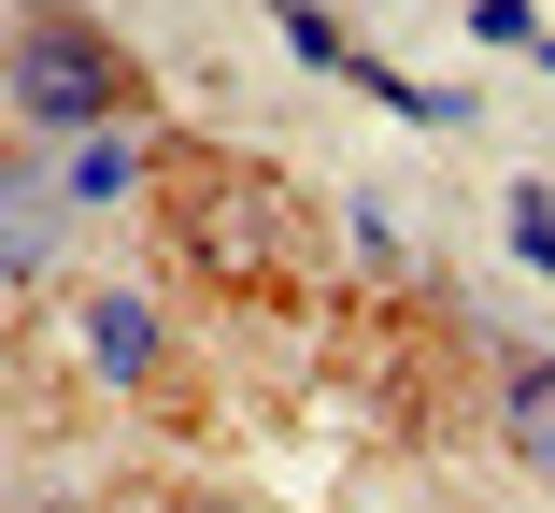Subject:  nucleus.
Listing matches in <instances>:
<instances>
[{"label": "nucleus", "mask_w": 555, "mask_h": 513, "mask_svg": "<svg viewBox=\"0 0 555 513\" xmlns=\"http://www.w3.org/2000/svg\"><path fill=\"white\" fill-rule=\"evenodd\" d=\"M199 513H229V499H199Z\"/></svg>", "instance_id": "6"}, {"label": "nucleus", "mask_w": 555, "mask_h": 513, "mask_svg": "<svg viewBox=\"0 0 555 513\" xmlns=\"http://www.w3.org/2000/svg\"><path fill=\"white\" fill-rule=\"evenodd\" d=\"M499 428H513V457H527V471H555V357H513Z\"/></svg>", "instance_id": "3"}, {"label": "nucleus", "mask_w": 555, "mask_h": 513, "mask_svg": "<svg viewBox=\"0 0 555 513\" xmlns=\"http://www.w3.org/2000/svg\"><path fill=\"white\" fill-rule=\"evenodd\" d=\"M171 257L214 285V299H271L285 257H299V215L271 171H229V157H171Z\"/></svg>", "instance_id": "1"}, {"label": "nucleus", "mask_w": 555, "mask_h": 513, "mask_svg": "<svg viewBox=\"0 0 555 513\" xmlns=\"http://www.w3.org/2000/svg\"><path fill=\"white\" fill-rule=\"evenodd\" d=\"M15 100L43 129H100V115H115V57H100L86 29H29L15 43Z\"/></svg>", "instance_id": "2"}, {"label": "nucleus", "mask_w": 555, "mask_h": 513, "mask_svg": "<svg viewBox=\"0 0 555 513\" xmlns=\"http://www.w3.org/2000/svg\"><path fill=\"white\" fill-rule=\"evenodd\" d=\"M513 243H527V257H541V271H555V200H541V185H527V200H513Z\"/></svg>", "instance_id": "5"}, {"label": "nucleus", "mask_w": 555, "mask_h": 513, "mask_svg": "<svg viewBox=\"0 0 555 513\" xmlns=\"http://www.w3.org/2000/svg\"><path fill=\"white\" fill-rule=\"evenodd\" d=\"M129 171H143L129 143H72V200H129Z\"/></svg>", "instance_id": "4"}]
</instances>
